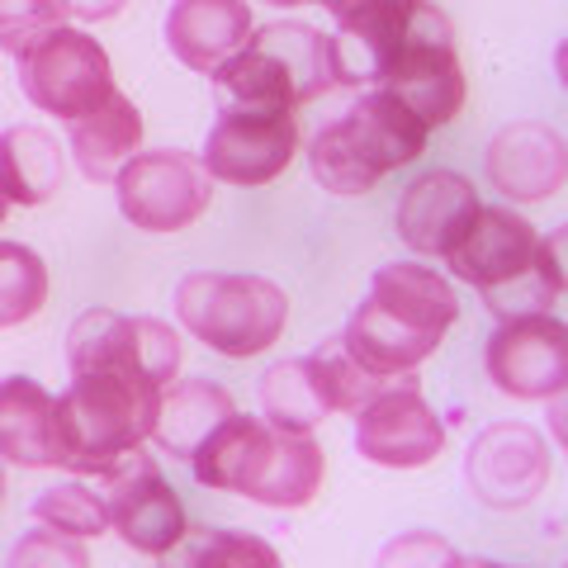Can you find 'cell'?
I'll return each mask as SVG.
<instances>
[{"instance_id":"obj_17","label":"cell","mask_w":568,"mask_h":568,"mask_svg":"<svg viewBox=\"0 0 568 568\" xmlns=\"http://www.w3.org/2000/svg\"><path fill=\"white\" fill-rule=\"evenodd\" d=\"M474 181H465L459 171H426L398 200V237L413 246L417 256H450L455 242L469 233V223L478 219Z\"/></svg>"},{"instance_id":"obj_24","label":"cell","mask_w":568,"mask_h":568,"mask_svg":"<svg viewBox=\"0 0 568 568\" xmlns=\"http://www.w3.org/2000/svg\"><path fill=\"white\" fill-rule=\"evenodd\" d=\"M233 407V394L213 379H185V384H166L162 403H156V422H152V440L162 446L171 459H190L194 446L219 426Z\"/></svg>"},{"instance_id":"obj_30","label":"cell","mask_w":568,"mask_h":568,"mask_svg":"<svg viewBox=\"0 0 568 568\" xmlns=\"http://www.w3.org/2000/svg\"><path fill=\"white\" fill-rule=\"evenodd\" d=\"M85 545L77 536H62V530H29V536L10 549V564H67V568H85Z\"/></svg>"},{"instance_id":"obj_8","label":"cell","mask_w":568,"mask_h":568,"mask_svg":"<svg viewBox=\"0 0 568 568\" xmlns=\"http://www.w3.org/2000/svg\"><path fill=\"white\" fill-rule=\"evenodd\" d=\"M119 213L142 233H181L200 223L213 200V175L194 152H133L114 175Z\"/></svg>"},{"instance_id":"obj_20","label":"cell","mask_w":568,"mask_h":568,"mask_svg":"<svg viewBox=\"0 0 568 568\" xmlns=\"http://www.w3.org/2000/svg\"><path fill=\"white\" fill-rule=\"evenodd\" d=\"M252 6L246 0H175L166 14V43L175 62L213 77L233 52L252 39Z\"/></svg>"},{"instance_id":"obj_23","label":"cell","mask_w":568,"mask_h":568,"mask_svg":"<svg viewBox=\"0 0 568 568\" xmlns=\"http://www.w3.org/2000/svg\"><path fill=\"white\" fill-rule=\"evenodd\" d=\"M67 181V152L58 148V138L33 123H14L0 133V194L10 204L39 209Z\"/></svg>"},{"instance_id":"obj_31","label":"cell","mask_w":568,"mask_h":568,"mask_svg":"<svg viewBox=\"0 0 568 568\" xmlns=\"http://www.w3.org/2000/svg\"><path fill=\"white\" fill-rule=\"evenodd\" d=\"M190 559L194 564H246V559H256V564H275L280 555L265 540L256 536H237V530H213L209 540H200L190 549Z\"/></svg>"},{"instance_id":"obj_33","label":"cell","mask_w":568,"mask_h":568,"mask_svg":"<svg viewBox=\"0 0 568 568\" xmlns=\"http://www.w3.org/2000/svg\"><path fill=\"white\" fill-rule=\"evenodd\" d=\"M58 6L62 14H77V20H114L129 0H58Z\"/></svg>"},{"instance_id":"obj_1","label":"cell","mask_w":568,"mask_h":568,"mask_svg":"<svg viewBox=\"0 0 568 568\" xmlns=\"http://www.w3.org/2000/svg\"><path fill=\"white\" fill-rule=\"evenodd\" d=\"M455 317L459 298L446 275L417 261H394L375 271L365 304L351 313L342 342L355 365H365L375 379H403L426 355H436Z\"/></svg>"},{"instance_id":"obj_32","label":"cell","mask_w":568,"mask_h":568,"mask_svg":"<svg viewBox=\"0 0 568 568\" xmlns=\"http://www.w3.org/2000/svg\"><path fill=\"white\" fill-rule=\"evenodd\" d=\"M379 559L384 564H403V568L407 564H459L455 549L440 540V536H432V530H407V536L388 545Z\"/></svg>"},{"instance_id":"obj_16","label":"cell","mask_w":568,"mask_h":568,"mask_svg":"<svg viewBox=\"0 0 568 568\" xmlns=\"http://www.w3.org/2000/svg\"><path fill=\"white\" fill-rule=\"evenodd\" d=\"M484 162H488L493 190L507 194L511 204L549 200V194H559L568 181L564 133L540 119H517V123H507V129H497Z\"/></svg>"},{"instance_id":"obj_12","label":"cell","mask_w":568,"mask_h":568,"mask_svg":"<svg viewBox=\"0 0 568 568\" xmlns=\"http://www.w3.org/2000/svg\"><path fill=\"white\" fill-rule=\"evenodd\" d=\"M484 369L507 398H559L568 379V327L549 313L503 317L488 336Z\"/></svg>"},{"instance_id":"obj_36","label":"cell","mask_w":568,"mask_h":568,"mask_svg":"<svg viewBox=\"0 0 568 568\" xmlns=\"http://www.w3.org/2000/svg\"><path fill=\"white\" fill-rule=\"evenodd\" d=\"M6 213H10V200H6V194H0V223H6Z\"/></svg>"},{"instance_id":"obj_3","label":"cell","mask_w":568,"mask_h":568,"mask_svg":"<svg viewBox=\"0 0 568 568\" xmlns=\"http://www.w3.org/2000/svg\"><path fill=\"white\" fill-rule=\"evenodd\" d=\"M162 384L142 369L100 365L71 375L58 398V469L71 474H110L129 450L152 436Z\"/></svg>"},{"instance_id":"obj_9","label":"cell","mask_w":568,"mask_h":568,"mask_svg":"<svg viewBox=\"0 0 568 568\" xmlns=\"http://www.w3.org/2000/svg\"><path fill=\"white\" fill-rule=\"evenodd\" d=\"M67 365L71 375L100 365L142 369L156 384H171L181 369V332L162 317H129L114 308H85L67 332Z\"/></svg>"},{"instance_id":"obj_10","label":"cell","mask_w":568,"mask_h":568,"mask_svg":"<svg viewBox=\"0 0 568 568\" xmlns=\"http://www.w3.org/2000/svg\"><path fill=\"white\" fill-rule=\"evenodd\" d=\"M104 478V511H110V526L119 530V540L138 549V555L148 559H162L171 555L175 545L185 540V507L181 497H175V488L162 478V469H156L152 455L129 450L119 459V465Z\"/></svg>"},{"instance_id":"obj_13","label":"cell","mask_w":568,"mask_h":568,"mask_svg":"<svg viewBox=\"0 0 568 568\" xmlns=\"http://www.w3.org/2000/svg\"><path fill=\"white\" fill-rule=\"evenodd\" d=\"M469 493L493 511L536 503L549 484V446L526 422H493L474 436L465 455Z\"/></svg>"},{"instance_id":"obj_7","label":"cell","mask_w":568,"mask_h":568,"mask_svg":"<svg viewBox=\"0 0 568 568\" xmlns=\"http://www.w3.org/2000/svg\"><path fill=\"white\" fill-rule=\"evenodd\" d=\"M379 91L398 95L426 129H446V123L465 110L469 81L455 52V29L432 0H417L413 24H407L398 52L388 58Z\"/></svg>"},{"instance_id":"obj_34","label":"cell","mask_w":568,"mask_h":568,"mask_svg":"<svg viewBox=\"0 0 568 568\" xmlns=\"http://www.w3.org/2000/svg\"><path fill=\"white\" fill-rule=\"evenodd\" d=\"M265 6H275V10H294V6H317V0H265Z\"/></svg>"},{"instance_id":"obj_2","label":"cell","mask_w":568,"mask_h":568,"mask_svg":"<svg viewBox=\"0 0 568 568\" xmlns=\"http://www.w3.org/2000/svg\"><path fill=\"white\" fill-rule=\"evenodd\" d=\"M564 233L540 237L521 213L511 209H478L469 233L455 242L450 275L474 284L497 317L549 313L564 294Z\"/></svg>"},{"instance_id":"obj_35","label":"cell","mask_w":568,"mask_h":568,"mask_svg":"<svg viewBox=\"0 0 568 568\" xmlns=\"http://www.w3.org/2000/svg\"><path fill=\"white\" fill-rule=\"evenodd\" d=\"M0 503H6V459H0Z\"/></svg>"},{"instance_id":"obj_19","label":"cell","mask_w":568,"mask_h":568,"mask_svg":"<svg viewBox=\"0 0 568 568\" xmlns=\"http://www.w3.org/2000/svg\"><path fill=\"white\" fill-rule=\"evenodd\" d=\"M336 129H342V138L355 148V156H361L375 181H384L398 166H413L426 148V133H432L398 95L379 91V85L369 95H361V104H351L336 119Z\"/></svg>"},{"instance_id":"obj_25","label":"cell","mask_w":568,"mask_h":568,"mask_svg":"<svg viewBox=\"0 0 568 568\" xmlns=\"http://www.w3.org/2000/svg\"><path fill=\"white\" fill-rule=\"evenodd\" d=\"M261 413L280 432H317L332 417V398L313 355L280 361L261 375Z\"/></svg>"},{"instance_id":"obj_27","label":"cell","mask_w":568,"mask_h":568,"mask_svg":"<svg viewBox=\"0 0 568 568\" xmlns=\"http://www.w3.org/2000/svg\"><path fill=\"white\" fill-rule=\"evenodd\" d=\"M33 521L48 530H62V536L91 540L110 530V511H104V497L91 493L85 484H58L33 503Z\"/></svg>"},{"instance_id":"obj_14","label":"cell","mask_w":568,"mask_h":568,"mask_svg":"<svg viewBox=\"0 0 568 568\" xmlns=\"http://www.w3.org/2000/svg\"><path fill=\"white\" fill-rule=\"evenodd\" d=\"M298 156V114H219L200 152L223 185H271Z\"/></svg>"},{"instance_id":"obj_4","label":"cell","mask_w":568,"mask_h":568,"mask_svg":"<svg viewBox=\"0 0 568 568\" xmlns=\"http://www.w3.org/2000/svg\"><path fill=\"white\" fill-rule=\"evenodd\" d=\"M327 33L298 20L252 29L233 58L213 71V104L219 114H294L298 104L332 91Z\"/></svg>"},{"instance_id":"obj_28","label":"cell","mask_w":568,"mask_h":568,"mask_svg":"<svg viewBox=\"0 0 568 568\" xmlns=\"http://www.w3.org/2000/svg\"><path fill=\"white\" fill-rule=\"evenodd\" d=\"M317 369H323V384H327V398H332V413H361V407L379 394V388L388 379H375L365 365H355V355L346 351L342 336H332V342H323L313 351Z\"/></svg>"},{"instance_id":"obj_21","label":"cell","mask_w":568,"mask_h":568,"mask_svg":"<svg viewBox=\"0 0 568 568\" xmlns=\"http://www.w3.org/2000/svg\"><path fill=\"white\" fill-rule=\"evenodd\" d=\"M0 459L20 469H58V398L39 379H0Z\"/></svg>"},{"instance_id":"obj_5","label":"cell","mask_w":568,"mask_h":568,"mask_svg":"<svg viewBox=\"0 0 568 568\" xmlns=\"http://www.w3.org/2000/svg\"><path fill=\"white\" fill-rule=\"evenodd\" d=\"M175 317L209 351L246 361L280 342L284 323H290V298L265 275L194 271L175 290Z\"/></svg>"},{"instance_id":"obj_18","label":"cell","mask_w":568,"mask_h":568,"mask_svg":"<svg viewBox=\"0 0 568 568\" xmlns=\"http://www.w3.org/2000/svg\"><path fill=\"white\" fill-rule=\"evenodd\" d=\"M323 474H327V459H323V446L313 440V432H280V426L265 422L237 493L261 507L290 511V507L313 503L317 488H323Z\"/></svg>"},{"instance_id":"obj_29","label":"cell","mask_w":568,"mask_h":568,"mask_svg":"<svg viewBox=\"0 0 568 568\" xmlns=\"http://www.w3.org/2000/svg\"><path fill=\"white\" fill-rule=\"evenodd\" d=\"M52 24H62L58 0H0V48L6 52L29 48Z\"/></svg>"},{"instance_id":"obj_11","label":"cell","mask_w":568,"mask_h":568,"mask_svg":"<svg viewBox=\"0 0 568 568\" xmlns=\"http://www.w3.org/2000/svg\"><path fill=\"white\" fill-rule=\"evenodd\" d=\"M355 450L379 469H422L446 450V422L422 398V388L403 375L388 379L361 413H355Z\"/></svg>"},{"instance_id":"obj_22","label":"cell","mask_w":568,"mask_h":568,"mask_svg":"<svg viewBox=\"0 0 568 568\" xmlns=\"http://www.w3.org/2000/svg\"><path fill=\"white\" fill-rule=\"evenodd\" d=\"M142 148V110L138 104L114 91L104 104H95L91 114L67 123V152L77 156V166L85 181L95 185H114L119 166Z\"/></svg>"},{"instance_id":"obj_15","label":"cell","mask_w":568,"mask_h":568,"mask_svg":"<svg viewBox=\"0 0 568 568\" xmlns=\"http://www.w3.org/2000/svg\"><path fill=\"white\" fill-rule=\"evenodd\" d=\"M332 14L327 52L336 85H379L388 58L398 52L417 0H317Z\"/></svg>"},{"instance_id":"obj_26","label":"cell","mask_w":568,"mask_h":568,"mask_svg":"<svg viewBox=\"0 0 568 568\" xmlns=\"http://www.w3.org/2000/svg\"><path fill=\"white\" fill-rule=\"evenodd\" d=\"M48 304V265L24 242H0V332L39 317Z\"/></svg>"},{"instance_id":"obj_6","label":"cell","mask_w":568,"mask_h":568,"mask_svg":"<svg viewBox=\"0 0 568 568\" xmlns=\"http://www.w3.org/2000/svg\"><path fill=\"white\" fill-rule=\"evenodd\" d=\"M14 77L33 110L58 114L62 123L91 114L119 91L110 52L77 24H52L29 48L14 52Z\"/></svg>"}]
</instances>
